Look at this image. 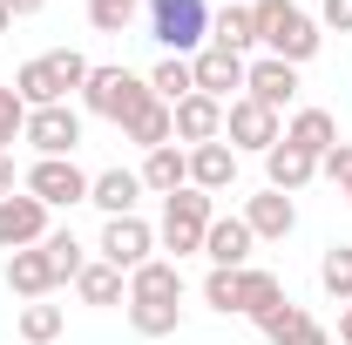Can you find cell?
<instances>
[{"label": "cell", "instance_id": "obj_28", "mask_svg": "<svg viewBox=\"0 0 352 345\" xmlns=\"http://www.w3.org/2000/svg\"><path fill=\"white\" fill-rule=\"evenodd\" d=\"M122 311H129V325L142 339H170L176 325H183V304H156V298H129Z\"/></svg>", "mask_w": 352, "mask_h": 345}, {"label": "cell", "instance_id": "obj_20", "mask_svg": "<svg viewBox=\"0 0 352 345\" xmlns=\"http://www.w3.org/2000/svg\"><path fill=\"white\" fill-rule=\"evenodd\" d=\"M264 176H271V190L292 197V190H305L311 176H318V156H305L298 142H271V149H264Z\"/></svg>", "mask_w": 352, "mask_h": 345}, {"label": "cell", "instance_id": "obj_27", "mask_svg": "<svg viewBox=\"0 0 352 345\" xmlns=\"http://www.w3.org/2000/svg\"><path fill=\"white\" fill-rule=\"evenodd\" d=\"M251 325H258V332H264L271 345H292V339H298V332L311 325V311H305V304H292V298H278L271 311H258Z\"/></svg>", "mask_w": 352, "mask_h": 345}, {"label": "cell", "instance_id": "obj_35", "mask_svg": "<svg viewBox=\"0 0 352 345\" xmlns=\"http://www.w3.org/2000/svg\"><path fill=\"white\" fill-rule=\"evenodd\" d=\"M21 129H28V102H21L14 88H0V156L21 142Z\"/></svg>", "mask_w": 352, "mask_h": 345}, {"label": "cell", "instance_id": "obj_32", "mask_svg": "<svg viewBox=\"0 0 352 345\" xmlns=\"http://www.w3.org/2000/svg\"><path fill=\"white\" fill-rule=\"evenodd\" d=\"M278 298H285L278 271H264V264H244V318H258V311H271Z\"/></svg>", "mask_w": 352, "mask_h": 345}, {"label": "cell", "instance_id": "obj_5", "mask_svg": "<svg viewBox=\"0 0 352 345\" xmlns=\"http://www.w3.org/2000/svg\"><path fill=\"white\" fill-rule=\"evenodd\" d=\"M88 183H95V176H88L75 156H34V163L21 170V190L41 197L47 210H75V203H88Z\"/></svg>", "mask_w": 352, "mask_h": 345}, {"label": "cell", "instance_id": "obj_1", "mask_svg": "<svg viewBox=\"0 0 352 345\" xmlns=\"http://www.w3.org/2000/svg\"><path fill=\"white\" fill-rule=\"evenodd\" d=\"M251 14H258V47L278 54V61H292V68H305L311 54L325 47V27L311 21L305 7H292V0H251Z\"/></svg>", "mask_w": 352, "mask_h": 345}, {"label": "cell", "instance_id": "obj_36", "mask_svg": "<svg viewBox=\"0 0 352 345\" xmlns=\"http://www.w3.org/2000/svg\"><path fill=\"white\" fill-rule=\"evenodd\" d=\"M318 170L332 176V183H339V197H346V203H352V142H339V149H332V156H325Z\"/></svg>", "mask_w": 352, "mask_h": 345}, {"label": "cell", "instance_id": "obj_15", "mask_svg": "<svg viewBox=\"0 0 352 345\" xmlns=\"http://www.w3.org/2000/svg\"><path fill=\"white\" fill-rule=\"evenodd\" d=\"M190 183H197V190H204V197H223V190H230V183H237V149H230V142H197V149H190Z\"/></svg>", "mask_w": 352, "mask_h": 345}, {"label": "cell", "instance_id": "obj_25", "mask_svg": "<svg viewBox=\"0 0 352 345\" xmlns=\"http://www.w3.org/2000/svg\"><path fill=\"white\" fill-rule=\"evenodd\" d=\"M210 47L251 54V47H258V14H251V7H223V14H210Z\"/></svg>", "mask_w": 352, "mask_h": 345}, {"label": "cell", "instance_id": "obj_8", "mask_svg": "<svg viewBox=\"0 0 352 345\" xmlns=\"http://www.w3.org/2000/svg\"><path fill=\"white\" fill-rule=\"evenodd\" d=\"M21 142H34V156H75L82 149V109L54 102V109H28Z\"/></svg>", "mask_w": 352, "mask_h": 345}, {"label": "cell", "instance_id": "obj_24", "mask_svg": "<svg viewBox=\"0 0 352 345\" xmlns=\"http://www.w3.org/2000/svg\"><path fill=\"white\" fill-rule=\"evenodd\" d=\"M129 298H156V304H176L183 298V271L170 258H149L142 271H129Z\"/></svg>", "mask_w": 352, "mask_h": 345}, {"label": "cell", "instance_id": "obj_29", "mask_svg": "<svg viewBox=\"0 0 352 345\" xmlns=\"http://www.w3.org/2000/svg\"><path fill=\"white\" fill-rule=\"evenodd\" d=\"M149 95H156V102H183V95H197V82H190V61H176V54H163V61H156V68H149Z\"/></svg>", "mask_w": 352, "mask_h": 345}, {"label": "cell", "instance_id": "obj_41", "mask_svg": "<svg viewBox=\"0 0 352 345\" xmlns=\"http://www.w3.org/2000/svg\"><path fill=\"white\" fill-rule=\"evenodd\" d=\"M339 345H352V304L339 311Z\"/></svg>", "mask_w": 352, "mask_h": 345}, {"label": "cell", "instance_id": "obj_31", "mask_svg": "<svg viewBox=\"0 0 352 345\" xmlns=\"http://www.w3.org/2000/svg\"><path fill=\"white\" fill-rule=\"evenodd\" d=\"M47 258H54V271H61V285H75L88 271V251H82V237L75 230H47V244H41Z\"/></svg>", "mask_w": 352, "mask_h": 345}, {"label": "cell", "instance_id": "obj_38", "mask_svg": "<svg viewBox=\"0 0 352 345\" xmlns=\"http://www.w3.org/2000/svg\"><path fill=\"white\" fill-rule=\"evenodd\" d=\"M0 197H21V170H14V156H0Z\"/></svg>", "mask_w": 352, "mask_h": 345}, {"label": "cell", "instance_id": "obj_2", "mask_svg": "<svg viewBox=\"0 0 352 345\" xmlns=\"http://www.w3.org/2000/svg\"><path fill=\"white\" fill-rule=\"evenodd\" d=\"M217 223V197H204L197 183H183L176 197H163V216H156V251H170L176 258H190V251H204V230Z\"/></svg>", "mask_w": 352, "mask_h": 345}, {"label": "cell", "instance_id": "obj_12", "mask_svg": "<svg viewBox=\"0 0 352 345\" xmlns=\"http://www.w3.org/2000/svg\"><path fill=\"white\" fill-rule=\"evenodd\" d=\"M244 95L264 102V109H292V102H298V68L278 61V54H258V61L244 68Z\"/></svg>", "mask_w": 352, "mask_h": 345}, {"label": "cell", "instance_id": "obj_16", "mask_svg": "<svg viewBox=\"0 0 352 345\" xmlns=\"http://www.w3.org/2000/svg\"><path fill=\"white\" fill-rule=\"evenodd\" d=\"M285 142H298L305 156H318V163H325L346 135H339V115H332V109H298V115L285 122Z\"/></svg>", "mask_w": 352, "mask_h": 345}, {"label": "cell", "instance_id": "obj_40", "mask_svg": "<svg viewBox=\"0 0 352 345\" xmlns=\"http://www.w3.org/2000/svg\"><path fill=\"white\" fill-rule=\"evenodd\" d=\"M47 0H7V14H14V21H28V14H41Z\"/></svg>", "mask_w": 352, "mask_h": 345}, {"label": "cell", "instance_id": "obj_7", "mask_svg": "<svg viewBox=\"0 0 352 345\" xmlns=\"http://www.w3.org/2000/svg\"><path fill=\"white\" fill-rule=\"evenodd\" d=\"M223 142L244 156H264L271 142H285V122H278V109H264V102H251V95H237L230 109H223Z\"/></svg>", "mask_w": 352, "mask_h": 345}, {"label": "cell", "instance_id": "obj_21", "mask_svg": "<svg viewBox=\"0 0 352 345\" xmlns=\"http://www.w3.org/2000/svg\"><path fill=\"white\" fill-rule=\"evenodd\" d=\"M14 95H21L28 109H54V102H68V88H61V75H54L47 54H34V61L14 68Z\"/></svg>", "mask_w": 352, "mask_h": 345}, {"label": "cell", "instance_id": "obj_43", "mask_svg": "<svg viewBox=\"0 0 352 345\" xmlns=\"http://www.w3.org/2000/svg\"><path fill=\"white\" fill-rule=\"evenodd\" d=\"M135 7H142V0H135Z\"/></svg>", "mask_w": 352, "mask_h": 345}, {"label": "cell", "instance_id": "obj_33", "mask_svg": "<svg viewBox=\"0 0 352 345\" xmlns=\"http://www.w3.org/2000/svg\"><path fill=\"white\" fill-rule=\"evenodd\" d=\"M318 285H325L339 304H352V244H332V251L318 258Z\"/></svg>", "mask_w": 352, "mask_h": 345}, {"label": "cell", "instance_id": "obj_19", "mask_svg": "<svg viewBox=\"0 0 352 345\" xmlns=\"http://www.w3.org/2000/svg\"><path fill=\"white\" fill-rule=\"evenodd\" d=\"M142 190H156V197H176V190H183V183H190V149H183V142H163V149H149V156H142Z\"/></svg>", "mask_w": 352, "mask_h": 345}, {"label": "cell", "instance_id": "obj_9", "mask_svg": "<svg viewBox=\"0 0 352 345\" xmlns=\"http://www.w3.org/2000/svg\"><path fill=\"white\" fill-rule=\"evenodd\" d=\"M244 54H230V47H204V54H190V82H197V95H210V102H237L244 95Z\"/></svg>", "mask_w": 352, "mask_h": 345}, {"label": "cell", "instance_id": "obj_10", "mask_svg": "<svg viewBox=\"0 0 352 345\" xmlns=\"http://www.w3.org/2000/svg\"><path fill=\"white\" fill-rule=\"evenodd\" d=\"M47 244V203L41 197H0V251H34Z\"/></svg>", "mask_w": 352, "mask_h": 345}, {"label": "cell", "instance_id": "obj_22", "mask_svg": "<svg viewBox=\"0 0 352 345\" xmlns=\"http://www.w3.org/2000/svg\"><path fill=\"white\" fill-rule=\"evenodd\" d=\"M122 135H129L135 149L149 156V149H163V142H176V109L170 102H142L129 122H122Z\"/></svg>", "mask_w": 352, "mask_h": 345}, {"label": "cell", "instance_id": "obj_39", "mask_svg": "<svg viewBox=\"0 0 352 345\" xmlns=\"http://www.w3.org/2000/svg\"><path fill=\"white\" fill-rule=\"evenodd\" d=\"M292 345H332V332H325V325L311 318V325H305V332H298V339H292Z\"/></svg>", "mask_w": 352, "mask_h": 345}, {"label": "cell", "instance_id": "obj_11", "mask_svg": "<svg viewBox=\"0 0 352 345\" xmlns=\"http://www.w3.org/2000/svg\"><path fill=\"white\" fill-rule=\"evenodd\" d=\"M244 223H251V237H258V244H285V237H292V230H298V203H292V197H285V190H271V183H264L258 197H244Z\"/></svg>", "mask_w": 352, "mask_h": 345}, {"label": "cell", "instance_id": "obj_3", "mask_svg": "<svg viewBox=\"0 0 352 345\" xmlns=\"http://www.w3.org/2000/svg\"><path fill=\"white\" fill-rule=\"evenodd\" d=\"M149 41L190 61L210 47V0H149Z\"/></svg>", "mask_w": 352, "mask_h": 345}, {"label": "cell", "instance_id": "obj_13", "mask_svg": "<svg viewBox=\"0 0 352 345\" xmlns=\"http://www.w3.org/2000/svg\"><path fill=\"white\" fill-rule=\"evenodd\" d=\"M251 223L244 216H217L210 230H204V258H210V271H244L251 264Z\"/></svg>", "mask_w": 352, "mask_h": 345}, {"label": "cell", "instance_id": "obj_30", "mask_svg": "<svg viewBox=\"0 0 352 345\" xmlns=\"http://www.w3.org/2000/svg\"><path fill=\"white\" fill-rule=\"evenodd\" d=\"M204 304L223 318H244V271H210L204 278Z\"/></svg>", "mask_w": 352, "mask_h": 345}, {"label": "cell", "instance_id": "obj_17", "mask_svg": "<svg viewBox=\"0 0 352 345\" xmlns=\"http://www.w3.org/2000/svg\"><path fill=\"white\" fill-rule=\"evenodd\" d=\"M88 203H95L102 216H135V203H142V176L122 170V163H116V170H102L95 183H88Z\"/></svg>", "mask_w": 352, "mask_h": 345}, {"label": "cell", "instance_id": "obj_34", "mask_svg": "<svg viewBox=\"0 0 352 345\" xmlns=\"http://www.w3.org/2000/svg\"><path fill=\"white\" fill-rule=\"evenodd\" d=\"M135 21V0H88V27L95 34H129Z\"/></svg>", "mask_w": 352, "mask_h": 345}, {"label": "cell", "instance_id": "obj_37", "mask_svg": "<svg viewBox=\"0 0 352 345\" xmlns=\"http://www.w3.org/2000/svg\"><path fill=\"white\" fill-rule=\"evenodd\" d=\"M318 27H332V34H352V0H318Z\"/></svg>", "mask_w": 352, "mask_h": 345}, {"label": "cell", "instance_id": "obj_4", "mask_svg": "<svg viewBox=\"0 0 352 345\" xmlns=\"http://www.w3.org/2000/svg\"><path fill=\"white\" fill-rule=\"evenodd\" d=\"M142 102H156L149 95V75H129V68H88V82H82V109L95 115V122H129Z\"/></svg>", "mask_w": 352, "mask_h": 345}, {"label": "cell", "instance_id": "obj_26", "mask_svg": "<svg viewBox=\"0 0 352 345\" xmlns=\"http://www.w3.org/2000/svg\"><path fill=\"white\" fill-rule=\"evenodd\" d=\"M61 325H68V311H61V304H47V298L21 304V318H14V332H21L28 345H54V339H61Z\"/></svg>", "mask_w": 352, "mask_h": 345}, {"label": "cell", "instance_id": "obj_42", "mask_svg": "<svg viewBox=\"0 0 352 345\" xmlns=\"http://www.w3.org/2000/svg\"><path fill=\"white\" fill-rule=\"evenodd\" d=\"M7 27H14V14H7V0H0V34H7Z\"/></svg>", "mask_w": 352, "mask_h": 345}, {"label": "cell", "instance_id": "obj_14", "mask_svg": "<svg viewBox=\"0 0 352 345\" xmlns=\"http://www.w3.org/2000/svg\"><path fill=\"white\" fill-rule=\"evenodd\" d=\"M54 285H61V271H54V258H47L41 244H34V251H7V291H14V298H47V291H54Z\"/></svg>", "mask_w": 352, "mask_h": 345}, {"label": "cell", "instance_id": "obj_6", "mask_svg": "<svg viewBox=\"0 0 352 345\" xmlns=\"http://www.w3.org/2000/svg\"><path fill=\"white\" fill-rule=\"evenodd\" d=\"M95 258L116 264L122 278L142 271V264L156 258V223H142V216H109V223H102V237H95Z\"/></svg>", "mask_w": 352, "mask_h": 345}, {"label": "cell", "instance_id": "obj_18", "mask_svg": "<svg viewBox=\"0 0 352 345\" xmlns=\"http://www.w3.org/2000/svg\"><path fill=\"white\" fill-rule=\"evenodd\" d=\"M217 135H223V102H210V95H183V102H176V142H183V149L217 142Z\"/></svg>", "mask_w": 352, "mask_h": 345}, {"label": "cell", "instance_id": "obj_23", "mask_svg": "<svg viewBox=\"0 0 352 345\" xmlns=\"http://www.w3.org/2000/svg\"><path fill=\"white\" fill-rule=\"evenodd\" d=\"M75 298H82V304H102V311H109V304H129V278H122L116 264L88 258V271L75 278Z\"/></svg>", "mask_w": 352, "mask_h": 345}]
</instances>
